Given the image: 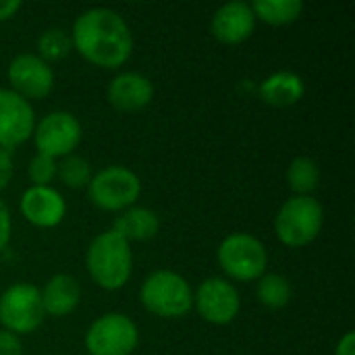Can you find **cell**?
<instances>
[{
  "instance_id": "cell-15",
  "label": "cell",
  "mask_w": 355,
  "mask_h": 355,
  "mask_svg": "<svg viewBox=\"0 0 355 355\" xmlns=\"http://www.w3.org/2000/svg\"><path fill=\"white\" fill-rule=\"evenodd\" d=\"M106 98L119 112H139L154 100V85L141 73L123 71L108 83Z\"/></svg>"
},
{
  "instance_id": "cell-26",
  "label": "cell",
  "mask_w": 355,
  "mask_h": 355,
  "mask_svg": "<svg viewBox=\"0 0 355 355\" xmlns=\"http://www.w3.org/2000/svg\"><path fill=\"white\" fill-rule=\"evenodd\" d=\"M0 355H23L21 337L8 331H0Z\"/></svg>"
},
{
  "instance_id": "cell-10",
  "label": "cell",
  "mask_w": 355,
  "mask_h": 355,
  "mask_svg": "<svg viewBox=\"0 0 355 355\" xmlns=\"http://www.w3.org/2000/svg\"><path fill=\"white\" fill-rule=\"evenodd\" d=\"M193 308L198 314L216 327L231 324L241 310V297L237 287L223 279V277H210L193 293Z\"/></svg>"
},
{
  "instance_id": "cell-7",
  "label": "cell",
  "mask_w": 355,
  "mask_h": 355,
  "mask_svg": "<svg viewBox=\"0 0 355 355\" xmlns=\"http://www.w3.org/2000/svg\"><path fill=\"white\" fill-rule=\"evenodd\" d=\"M42 293L31 283H15L0 295V324L15 335H29L44 322Z\"/></svg>"
},
{
  "instance_id": "cell-24",
  "label": "cell",
  "mask_w": 355,
  "mask_h": 355,
  "mask_svg": "<svg viewBox=\"0 0 355 355\" xmlns=\"http://www.w3.org/2000/svg\"><path fill=\"white\" fill-rule=\"evenodd\" d=\"M27 175L35 187H48L56 177V160L50 156H44V154H35L29 160Z\"/></svg>"
},
{
  "instance_id": "cell-13",
  "label": "cell",
  "mask_w": 355,
  "mask_h": 355,
  "mask_svg": "<svg viewBox=\"0 0 355 355\" xmlns=\"http://www.w3.org/2000/svg\"><path fill=\"white\" fill-rule=\"evenodd\" d=\"M19 210L27 223L40 229H54L67 216V202L60 191L48 187H27L21 196Z\"/></svg>"
},
{
  "instance_id": "cell-3",
  "label": "cell",
  "mask_w": 355,
  "mask_h": 355,
  "mask_svg": "<svg viewBox=\"0 0 355 355\" xmlns=\"http://www.w3.org/2000/svg\"><path fill=\"white\" fill-rule=\"evenodd\" d=\"M324 225V208L314 196L289 198L275 216V233L287 248H306L320 235Z\"/></svg>"
},
{
  "instance_id": "cell-20",
  "label": "cell",
  "mask_w": 355,
  "mask_h": 355,
  "mask_svg": "<svg viewBox=\"0 0 355 355\" xmlns=\"http://www.w3.org/2000/svg\"><path fill=\"white\" fill-rule=\"evenodd\" d=\"M258 302L268 310H281L291 302L293 287L291 281L279 272H264L256 285Z\"/></svg>"
},
{
  "instance_id": "cell-28",
  "label": "cell",
  "mask_w": 355,
  "mask_h": 355,
  "mask_svg": "<svg viewBox=\"0 0 355 355\" xmlns=\"http://www.w3.org/2000/svg\"><path fill=\"white\" fill-rule=\"evenodd\" d=\"M335 355H355V335L352 331H347L339 343H337V349H335Z\"/></svg>"
},
{
  "instance_id": "cell-4",
  "label": "cell",
  "mask_w": 355,
  "mask_h": 355,
  "mask_svg": "<svg viewBox=\"0 0 355 355\" xmlns=\"http://www.w3.org/2000/svg\"><path fill=\"white\" fill-rule=\"evenodd\" d=\"M144 308L158 318H183L193 308V291L185 277L173 270L150 272L139 289Z\"/></svg>"
},
{
  "instance_id": "cell-22",
  "label": "cell",
  "mask_w": 355,
  "mask_h": 355,
  "mask_svg": "<svg viewBox=\"0 0 355 355\" xmlns=\"http://www.w3.org/2000/svg\"><path fill=\"white\" fill-rule=\"evenodd\" d=\"M71 50H73L71 35L60 27H50L37 37V56L48 64L67 58Z\"/></svg>"
},
{
  "instance_id": "cell-1",
  "label": "cell",
  "mask_w": 355,
  "mask_h": 355,
  "mask_svg": "<svg viewBox=\"0 0 355 355\" xmlns=\"http://www.w3.org/2000/svg\"><path fill=\"white\" fill-rule=\"evenodd\" d=\"M69 35L73 48L100 69H121L133 52L131 27L112 8L96 6L83 10Z\"/></svg>"
},
{
  "instance_id": "cell-16",
  "label": "cell",
  "mask_w": 355,
  "mask_h": 355,
  "mask_svg": "<svg viewBox=\"0 0 355 355\" xmlns=\"http://www.w3.org/2000/svg\"><path fill=\"white\" fill-rule=\"evenodd\" d=\"M42 293V306L44 314L54 318L69 316L81 302V287L79 281L71 275H54L44 285Z\"/></svg>"
},
{
  "instance_id": "cell-21",
  "label": "cell",
  "mask_w": 355,
  "mask_h": 355,
  "mask_svg": "<svg viewBox=\"0 0 355 355\" xmlns=\"http://www.w3.org/2000/svg\"><path fill=\"white\" fill-rule=\"evenodd\" d=\"M287 185L295 196H312L320 185V166L310 156H297L287 168Z\"/></svg>"
},
{
  "instance_id": "cell-12",
  "label": "cell",
  "mask_w": 355,
  "mask_h": 355,
  "mask_svg": "<svg viewBox=\"0 0 355 355\" xmlns=\"http://www.w3.org/2000/svg\"><path fill=\"white\" fill-rule=\"evenodd\" d=\"M35 123L33 106L12 89L0 87V148L12 152L31 139Z\"/></svg>"
},
{
  "instance_id": "cell-17",
  "label": "cell",
  "mask_w": 355,
  "mask_h": 355,
  "mask_svg": "<svg viewBox=\"0 0 355 355\" xmlns=\"http://www.w3.org/2000/svg\"><path fill=\"white\" fill-rule=\"evenodd\" d=\"M258 94H260V100L268 106L289 108V106H295L304 98L306 83L297 73L277 71L260 83Z\"/></svg>"
},
{
  "instance_id": "cell-11",
  "label": "cell",
  "mask_w": 355,
  "mask_h": 355,
  "mask_svg": "<svg viewBox=\"0 0 355 355\" xmlns=\"http://www.w3.org/2000/svg\"><path fill=\"white\" fill-rule=\"evenodd\" d=\"M6 77H8L10 89L19 94L21 98H25L27 102L46 98L54 87L52 67L31 52L17 54L6 69Z\"/></svg>"
},
{
  "instance_id": "cell-8",
  "label": "cell",
  "mask_w": 355,
  "mask_h": 355,
  "mask_svg": "<svg viewBox=\"0 0 355 355\" xmlns=\"http://www.w3.org/2000/svg\"><path fill=\"white\" fill-rule=\"evenodd\" d=\"M137 343V324L121 312L100 316L85 333V349L89 355H131Z\"/></svg>"
},
{
  "instance_id": "cell-9",
  "label": "cell",
  "mask_w": 355,
  "mask_h": 355,
  "mask_svg": "<svg viewBox=\"0 0 355 355\" xmlns=\"http://www.w3.org/2000/svg\"><path fill=\"white\" fill-rule=\"evenodd\" d=\"M81 123L67 110H54L42 116L33 129V144L37 154L50 158H64L73 154L81 141Z\"/></svg>"
},
{
  "instance_id": "cell-27",
  "label": "cell",
  "mask_w": 355,
  "mask_h": 355,
  "mask_svg": "<svg viewBox=\"0 0 355 355\" xmlns=\"http://www.w3.org/2000/svg\"><path fill=\"white\" fill-rule=\"evenodd\" d=\"M15 173V162H12V152L0 148V191L8 187L10 179Z\"/></svg>"
},
{
  "instance_id": "cell-2",
  "label": "cell",
  "mask_w": 355,
  "mask_h": 355,
  "mask_svg": "<svg viewBox=\"0 0 355 355\" xmlns=\"http://www.w3.org/2000/svg\"><path fill=\"white\" fill-rule=\"evenodd\" d=\"M85 268L89 279L100 289H123L133 272L131 243L112 229L96 235L85 252Z\"/></svg>"
},
{
  "instance_id": "cell-5",
  "label": "cell",
  "mask_w": 355,
  "mask_h": 355,
  "mask_svg": "<svg viewBox=\"0 0 355 355\" xmlns=\"http://www.w3.org/2000/svg\"><path fill=\"white\" fill-rule=\"evenodd\" d=\"M216 260L229 279L250 283L258 281L266 272L268 252L258 237L250 233H231L220 241Z\"/></svg>"
},
{
  "instance_id": "cell-6",
  "label": "cell",
  "mask_w": 355,
  "mask_h": 355,
  "mask_svg": "<svg viewBox=\"0 0 355 355\" xmlns=\"http://www.w3.org/2000/svg\"><path fill=\"white\" fill-rule=\"evenodd\" d=\"M141 196V181L135 171L112 164L96 175H92L87 183V198L92 204L104 212H123Z\"/></svg>"
},
{
  "instance_id": "cell-18",
  "label": "cell",
  "mask_w": 355,
  "mask_h": 355,
  "mask_svg": "<svg viewBox=\"0 0 355 355\" xmlns=\"http://www.w3.org/2000/svg\"><path fill=\"white\" fill-rule=\"evenodd\" d=\"M160 229V218L154 210L146 206H131L123 210L116 220L112 231H116L123 239L131 241H150L158 235Z\"/></svg>"
},
{
  "instance_id": "cell-14",
  "label": "cell",
  "mask_w": 355,
  "mask_h": 355,
  "mask_svg": "<svg viewBox=\"0 0 355 355\" xmlns=\"http://www.w3.org/2000/svg\"><path fill=\"white\" fill-rule=\"evenodd\" d=\"M254 29H256V15L252 10V4L241 0L218 6L210 23L212 35L220 44H229V46L245 42L248 37H252Z\"/></svg>"
},
{
  "instance_id": "cell-23",
  "label": "cell",
  "mask_w": 355,
  "mask_h": 355,
  "mask_svg": "<svg viewBox=\"0 0 355 355\" xmlns=\"http://www.w3.org/2000/svg\"><path fill=\"white\" fill-rule=\"evenodd\" d=\"M56 177L71 189H81L92 179V166L83 156L69 154L56 164Z\"/></svg>"
},
{
  "instance_id": "cell-19",
  "label": "cell",
  "mask_w": 355,
  "mask_h": 355,
  "mask_svg": "<svg viewBox=\"0 0 355 355\" xmlns=\"http://www.w3.org/2000/svg\"><path fill=\"white\" fill-rule=\"evenodd\" d=\"M252 10L256 21H264L266 25H289L295 23L304 12L302 0H256L252 2Z\"/></svg>"
},
{
  "instance_id": "cell-25",
  "label": "cell",
  "mask_w": 355,
  "mask_h": 355,
  "mask_svg": "<svg viewBox=\"0 0 355 355\" xmlns=\"http://www.w3.org/2000/svg\"><path fill=\"white\" fill-rule=\"evenodd\" d=\"M12 235V216L4 200H0V252H4L10 243Z\"/></svg>"
},
{
  "instance_id": "cell-29",
  "label": "cell",
  "mask_w": 355,
  "mask_h": 355,
  "mask_svg": "<svg viewBox=\"0 0 355 355\" xmlns=\"http://www.w3.org/2000/svg\"><path fill=\"white\" fill-rule=\"evenodd\" d=\"M21 2L19 0H0V21H8L12 19L19 10H21Z\"/></svg>"
}]
</instances>
